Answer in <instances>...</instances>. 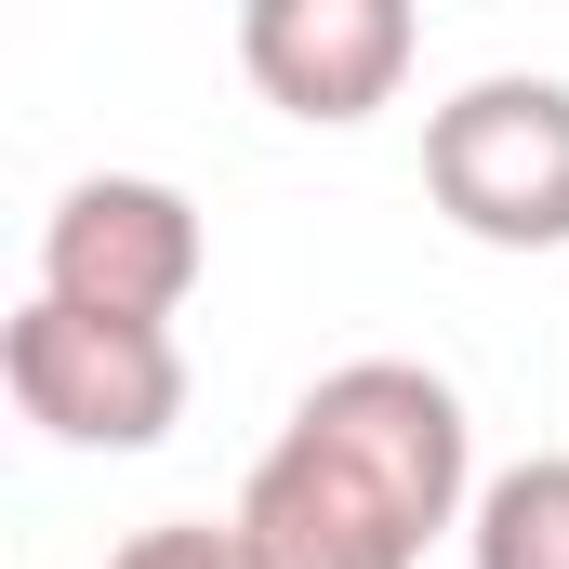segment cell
Segmentation results:
<instances>
[{
    "mask_svg": "<svg viewBox=\"0 0 569 569\" xmlns=\"http://www.w3.org/2000/svg\"><path fill=\"white\" fill-rule=\"evenodd\" d=\"M0 385H13L27 425L67 437V450H159L186 425V345H172V318H93L67 291L13 305Z\"/></svg>",
    "mask_w": 569,
    "mask_h": 569,
    "instance_id": "2",
    "label": "cell"
},
{
    "mask_svg": "<svg viewBox=\"0 0 569 569\" xmlns=\"http://www.w3.org/2000/svg\"><path fill=\"white\" fill-rule=\"evenodd\" d=\"M425 199L490 252H569V80H463L425 120Z\"/></svg>",
    "mask_w": 569,
    "mask_h": 569,
    "instance_id": "3",
    "label": "cell"
},
{
    "mask_svg": "<svg viewBox=\"0 0 569 569\" xmlns=\"http://www.w3.org/2000/svg\"><path fill=\"white\" fill-rule=\"evenodd\" d=\"M107 569H266V557H252L239 517H159V530H133Z\"/></svg>",
    "mask_w": 569,
    "mask_h": 569,
    "instance_id": "7",
    "label": "cell"
},
{
    "mask_svg": "<svg viewBox=\"0 0 569 569\" xmlns=\"http://www.w3.org/2000/svg\"><path fill=\"white\" fill-rule=\"evenodd\" d=\"M463 543H477V569H569V450L503 463V477L477 490Z\"/></svg>",
    "mask_w": 569,
    "mask_h": 569,
    "instance_id": "6",
    "label": "cell"
},
{
    "mask_svg": "<svg viewBox=\"0 0 569 569\" xmlns=\"http://www.w3.org/2000/svg\"><path fill=\"white\" fill-rule=\"evenodd\" d=\"M411 53H425V0H239V67L305 133H345V120L398 107Z\"/></svg>",
    "mask_w": 569,
    "mask_h": 569,
    "instance_id": "4",
    "label": "cell"
},
{
    "mask_svg": "<svg viewBox=\"0 0 569 569\" xmlns=\"http://www.w3.org/2000/svg\"><path fill=\"white\" fill-rule=\"evenodd\" d=\"M212 266L199 239V199L159 186V172H80L40 226V291L93 305V318H172Z\"/></svg>",
    "mask_w": 569,
    "mask_h": 569,
    "instance_id": "5",
    "label": "cell"
},
{
    "mask_svg": "<svg viewBox=\"0 0 569 569\" xmlns=\"http://www.w3.org/2000/svg\"><path fill=\"white\" fill-rule=\"evenodd\" d=\"M477 517V437L425 358H345L266 437L239 530L266 569H425L437 530Z\"/></svg>",
    "mask_w": 569,
    "mask_h": 569,
    "instance_id": "1",
    "label": "cell"
}]
</instances>
